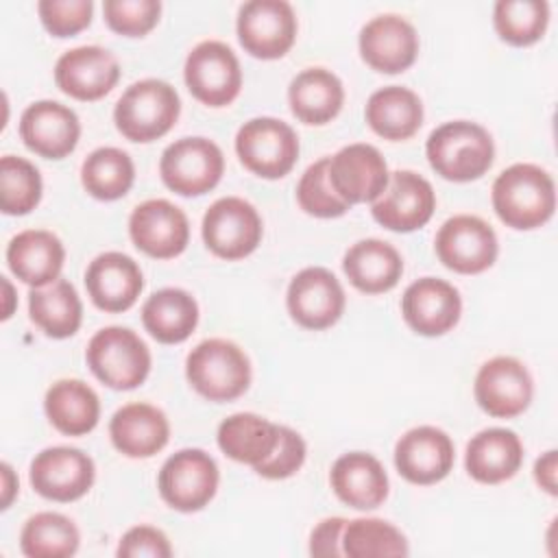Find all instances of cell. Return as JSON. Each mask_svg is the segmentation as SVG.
Listing matches in <instances>:
<instances>
[{
    "label": "cell",
    "mask_w": 558,
    "mask_h": 558,
    "mask_svg": "<svg viewBox=\"0 0 558 558\" xmlns=\"http://www.w3.org/2000/svg\"><path fill=\"white\" fill-rule=\"evenodd\" d=\"M490 201L506 227L530 231L554 216L556 185L551 174L541 166L512 163L493 181Z\"/></svg>",
    "instance_id": "obj_1"
},
{
    "label": "cell",
    "mask_w": 558,
    "mask_h": 558,
    "mask_svg": "<svg viewBox=\"0 0 558 558\" xmlns=\"http://www.w3.org/2000/svg\"><path fill=\"white\" fill-rule=\"evenodd\" d=\"M425 155L429 166L447 181L480 179L495 159L490 133L471 120H451L436 126L427 142Z\"/></svg>",
    "instance_id": "obj_2"
},
{
    "label": "cell",
    "mask_w": 558,
    "mask_h": 558,
    "mask_svg": "<svg viewBox=\"0 0 558 558\" xmlns=\"http://www.w3.org/2000/svg\"><path fill=\"white\" fill-rule=\"evenodd\" d=\"M181 113L177 89L161 78H142L124 89L113 109L116 129L131 142L163 137Z\"/></svg>",
    "instance_id": "obj_3"
},
{
    "label": "cell",
    "mask_w": 558,
    "mask_h": 558,
    "mask_svg": "<svg viewBox=\"0 0 558 558\" xmlns=\"http://www.w3.org/2000/svg\"><path fill=\"white\" fill-rule=\"evenodd\" d=\"M185 377L201 397L218 403L231 401L246 392L251 362L235 342L207 338L187 353Z\"/></svg>",
    "instance_id": "obj_4"
},
{
    "label": "cell",
    "mask_w": 558,
    "mask_h": 558,
    "mask_svg": "<svg viewBox=\"0 0 558 558\" xmlns=\"http://www.w3.org/2000/svg\"><path fill=\"white\" fill-rule=\"evenodd\" d=\"M89 371L113 390H133L150 373V351L146 342L129 327H102L85 351Z\"/></svg>",
    "instance_id": "obj_5"
},
{
    "label": "cell",
    "mask_w": 558,
    "mask_h": 558,
    "mask_svg": "<svg viewBox=\"0 0 558 558\" xmlns=\"http://www.w3.org/2000/svg\"><path fill=\"white\" fill-rule=\"evenodd\" d=\"M235 153L246 170L262 179L286 177L299 157L294 129L270 116L251 118L235 133Z\"/></svg>",
    "instance_id": "obj_6"
},
{
    "label": "cell",
    "mask_w": 558,
    "mask_h": 558,
    "mask_svg": "<svg viewBox=\"0 0 558 558\" xmlns=\"http://www.w3.org/2000/svg\"><path fill=\"white\" fill-rule=\"evenodd\" d=\"M222 172L225 155L207 137H181L168 144L159 159L161 181L181 196H201L214 190Z\"/></svg>",
    "instance_id": "obj_7"
},
{
    "label": "cell",
    "mask_w": 558,
    "mask_h": 558,
    "mask_svg": "<svg viewBox=\"0 0 558 558\" xmlns=\"http://www.w3.org/2000/svg\"><path fill=\"white\" fill-rule=\"evenodd\" d=\"M220 482L216 460L203 449H181L159 469L157 488L161 499L179 512L203 510Z\"/></svg>",
    "instance_id": "obj_8"
},
{
    "label": "cell",
    "mask_w": 558,
    "mask_h": 558,
    "mask_svg": "<svg viewBox=\"0 0 558 558\" xmlns=\"http://www.w3.org/2000/svg\"><path fill=\"white\" fill-rule=\"evenodd\" d=\"M183 78L190 94L207 107L233 102L242 87L240 61L235 52L218 39H205L190 50Z\"/></svg>",
    "instance_id": "obj_9"
},
{
    "label": "cell",
    "mask_w": 558,
    "mask_h": 558,
    "mask_svg": "<svg viewBox=\"0 0 558 558\" xmlns=\"http://www.w3.org/2000/svg\"><path fill=\"white\" fill-rule=\"evenodd\" d=\"M205 246L222 259H242L262 242L264 225L257 209L240 196H222L203 216Z\"/></svg>",
    "instance_id": "obj_10"
},
{
    "label": "cell",
    "mask_w": 558,
    "mask_h": 558,
    "mask_svg": "<svg viewBox=\"0 0 558 558\" xmlns=\"http://www.w3.org/2000/svg\"><path fill=\"white\" fill-rule=\"evenodd\" d=\"M296 28L294 9L286 0H248L238 9V39L257 59L283 57L296 39Z\"/></svg>",
    "instance_id": "obj_11"
},
{
    "label": "cell",
    "mask_w": 558,
    "mask_h": 558,
    "mask_svg": "<svg viewBox=\"0 0 558 558\" xmlns=\"http://www.w3.org/2000/svg\"><path fill=\"white\" fill-rule=\"evenodd\" d=\"M434 248L438 259L460 275L484 272L495 264L499 253L493 227L471 214L447 218L436 233Z\"/></svg>",
    "instance_id": "obj_12"
},
{
    "label": "cell",
    "mask_w": 558,
    "mask_h": 558,
    "mask_svg": "<svg viewBox=\"0 0 558 558\" xmlns=\"http://www.w3.org/2000/svg\"><path fill=\"white\" fill-rule=\"evenodd\" d=\"M31 486L52 501H76L89 493L96 466L94 460L76 447H48L41 449L31 462Z\"/></svg>",
    "instance_id": "obj_13"
},
{
    "label": "cell",
    "mask_w": 558,
    "mask_h": 558,
    "mask_svg": "<svg viewBox=\"0 0 558 558\" xmlns=\"http://www.w3.org/2000/svg\"><path fill=\"white\" fill-rule=\"evenodd\" d=\"M434 209L436 194L432 183L412 170H395L386 190L373 201L371 214L381 227L410 233L425 227Z\"/></svg>",
    "instance_id": "obj_14"
},
{
    "label": "cell",
    "mask_w": 558,
    "mask_h": 558,
    "mask_svg": "<svg viewBox=\"0 0 558 558\" xmlns=\"http://www.w3.org/2000/svg\"><path fill=\"white\" fill-rule=\"evenodd\" d=\"M344 290L336 275L323 266L299 270L286 292V305L292 320L305 329H327L344 312Z\"/></svg>",
    "instance_id": "obj_15"
},
{
    "label": "cell",
    "mask_w": 558,
    "mask_h": 558,
    "mask_svg": "<svg viewBox=\"0 0 558 558\" xmlns=\"http://www.w3.org/2000/svg\"><path fill=\"white\" fill-rule=\"evenodd\" d=\"M473 395L486 414L495 418H512L527 410L534 395V381L523 362L510 355H497L480 366Z\"/></svg>",
    "instance_id": "obj_16"
},
{
    "label": "cell",
    "mask_w": 558,
    "mask_h": 558,
    "mask_svg": "<svg viewBox=\"0 0 558 558\" xmlns=\"http://www.w3.org/2000/svg\"><path fill=\"white\" fill-rule=\"evenodd\" d=\"M129 235L146 255L170 259L185 251L190 242V222L185 211L174 203L166 198H148L131 211Z\"/></svg>",
    "instance_id": "obj_17"
},
{
    "label": "cell",
    "mask_w": 558,
    "mask_h": 558,
    "mask_svg": "<svg viewBox=\"0 0 558 558\" xmlns=\"http://www.w3.org/2000/svg\"><path fill=\"white\" fill-rule=\"evenodd\" d=\"M327 174L333 192L349 205L373 203L386 190L390 179L381 153L364 142L342 146L329 157Z\"/></svg>",
    "instance_id": "obj_18"
},
{
    "label": "cell",
    "mask_w": 558,
    "mask_h": 558,
    "mask_svg": "<svg viewBox=\"0 0 558 558\" xmlns=\"http://www.w3.org/2000/svg\"><path fill=\"white\" fill-rule=\"evenodd\" d=\"M456 449L447 432L434 425L408 429L395 445V466L412 484H436L453 466Z\"/></svg>",
    "instance_id": "obj_19"
},
{
    "label": "cell",
    "mask_w": 558,
    "mask_h": 558,
    "mask_svg": "<svg viewBox=\"0 0 558 558\" xmlns=\"http://www.w3.org/2000/svg\"><path fill=\"white\" fill-rule=\"evenodd\" d=\"M362 59L377 72L397 74L408 70L418 54L416 28L397 13L371 17L357 37Z\"/></svg>",
    "instance_id": "obj_20"
},
{
    "label": "cell",
    "mask_w": 558,
    "mask_h": 558,
    "mask_svg": "<svg viewBox=\"0 0 558 558\" xmlns=\"http://www.w3.org/2000/svg\"><path fill=\"white\" fill-rule=\"evenodd\" d=\"M401 314L416 333L442 336L460 320L462 299L453 283L438 277H421L405 288Z\"/></svg>",
    "instance_id": "obj_21"
},
{
    "label": "cell",
    "mask_w": 558,
    "mask_h": 558,
    "mask_svg": "<svg viewBox=\"0 0 558 558\" xmlns=\"http://www.w3.org/2000/svg\"><path fill=\"white\" fill-rule=\"evenodd\" d=\"M118 78V59L100 46H76L65 50L54 63L57 87L76 100H98L107 96Z\"/></svg>",
    "instance_id": "obj_22"
},
{
    "label": "cell",
    "mask_w": 558,
    "mask_h": 558,
    "mask_svg": "<svg viewBox=\"0 0 558 558\" xmlns=\"http://www.w3.org/2000/svg\"><path fill=\"white\" fill-rule=\"evenodd\" d=\"M20 137L33 153L46 159H63L78 144L81 122L68 105L37 100L20 116Z\"/></svg>",
    "instance_id": "obj_23"
},
{
    "label": "cell",
    "mask_w": 558,
    "mask_h": 558,
    "mask_svg": "<svg viewBox=\"0 0 558 558\" xmlns=\"http://www.w3.org/2000/svg\"><path fill=\"white\" fill-rule=\"evenodd\" d=\"M85 288L92 303L105 312H124L135 305L144 290L137 262L120 251L96 255L85 270Z\"/></svg>",
    "instance_id": "obj_24"
},
{
    "label": "cell",
    "mask_w": 558,
    "mask_h": 558,
    "mask_svg": "<svg viewBox=\"0 0 558 558\" xmlns=\"http://www.w3.org/2000/svg\"><path fill=\"white\" fill-rule=\"evenodd\" d=\"M109 436L122 456L150 458L168 445L170 423L157 405L135 401L113 412Z\"/></svg>",
    "instance_id": "obj_25"
},
{
    "label": "cell",
    "mask_w": 558,
    "mask_h": 558,
    "mask_svg": "<svg viewBox=\"0 0 558 558\" xmlns=\"http://www.w3.org/2000/svg\"><path fill=\"white\" fill-rule=\"evenodd\" d=\"M329 484L336 497L355 510H373L388 497L386 469L366 451L342 453L329 471Z\"/></svg>",
    "instance_id": "obj_26"
},
{
    "label": "cell",
    "mask_w": 558,
    "mask_h": 558,
    "mask_svg": "<svg viewBox=\"0 0 558 558\" xmlns=\"http://www.w3.org/2000/svg\"><path fill=\"white\" fill-rule=\"evenodd\" d=\"M65 262L61 240L46 229H26L11 238L7 264L11 272L31 288H44L59 279Z\"/></svg>",
    "instance_id": "obj_27"
},
{
    "label": "cell",
    "mask_w": 558,
    "mask_h": 558,
    "mask_svg": "<svg viewBox=\"0 0 558 558\" xmlns=\"http://www.w3.org/2000/svg\"><path fill=\"white\" fill-rule=\"evenodd\" d=\"M523 462L521 438L506 427L477 432L464 453L466 473L480 484H499L510 480Z\"/></svg>",
    "instance_id": "obj_28"
},
{
    "label": "cell",
    "mask_w": 558,
    "mask_h": 558,
    "mask_svg": "<svg viewBox=\"0 0 558 558\" xmlns=\"http://www.w3.org/2000/svg\"><path fill=\"white\" fill-rule=\"evenodd\" d=\"M342 268L353 288L366 294H381L399 283L403 275V259L392 244L366 238L349 246Z\"/></svg>",
    "instance_id": "obj_29"
},
{
    "label": "cell",
    "mask_w": 558,
    "mask_h": 558,
    "mask_svg": "<svg viewBox=\"0 0 558 558\" xmlns=\"http://www.w3.org/2000/svg\"><path fill=\"white\" fill-rule=\"evenodd\" d=\"M288 102L301 122L320 126L340 113L344 87L331 70L305 68L290 81Z\"/></svg>",
    "instance_id": "obj_30"
},
{
    "label": "cell",
    "mask_w": 558,
    "mask_h": 558,
    "mask_svg": "<svg viewBox=\"0 0 558 558\" xmlns=\"http://www.w3.org/2000/svg\"><path fill=\"white\" fill-rule=\"evenodd\" d=\"M364 118L379 137L401 142L421 129L423 102L403 85H386L368 96Z\"/></svg>",
    "instance_id": "obj_31"
},
{
    "label": "cell",
    "mask_w": 558,
    "mask_h": 558,
    "mask_svg": "<svg viewBox=\"0 0 558 558\" xmlns=\"http://www.w3.org/2000/svg\"><path fill=\"white\" fill-rule=\"evenodd\" d=\"M142 323L157 342L179 344L198 325V303L181 288H161L144 301Z\"/></svg>",
    "instance_id": "obj_32"
},
{
    "label": "cell",
    "mask_w": 558,
    "mask_h": 558,
    "mask_svg": "<svg viewBox=\"0 0 558 558\" xmlns=\"http://www.w3.org/2000/svg\"><path fill=\"white\" fill-rule=\"evenodd\" d=\"M44 410L54 429L65 436H83L98 425L100 399L81 379H59L46 390Z\"/></svg>",
    "instance_id": "obj_33"
},
{
    "label": "cell",
    "mask_w": 558,
    "mask_h": 558,
    "mask_svg": "<svg viewBox=\"0 0 558 558\" xmlns=\"http://www.w3.org/2000/svg\"><path fill=\"white\" fill-rule=\"evenodd\" d=\"M216 438L225 456L255 466L272 453L279 440V425L253 412H235L218 425Z\"/></svg>",
    "instance_id": "obj_34"
},
{
    "label": "cell",
    "mask_w": 558,
    "mask_h": 558,
    "mask_svg": "<svg viewBox=\"0 0 558 558\" xmlns=\"http://www.w3.org/2000/svg\"><path fill=\"white\" fill-rule=\"evenodd\" d=\"M28 314L46 336L61 340L78 331L83 320V303L70 281L57 279L44 288L31 290Z\"/></svg>",
    "instance_id": "obj_35"
},
{
    "label": "cell",
    "mask_w": 558,
    "mask_h": 558,
    "mask_svg": "<svg viewBox=\"0 0 558 558\" xmlns=\"http://www.w3.org/2000/svg\"><path fill=\"white\" fill-rule=\"evenodd\" d=\"M135 181V166L129 153L116 146L92 150L81 166V183L98 201L122 198Z\"/></svg>",
    "instance_id": "obj_36"
},
{
    "label": "cell",
    "mask_w": 558,
    "mask_h": 558,
    "mask_svg": "<svg viewBox=\"0 0 558 558\" xmlns=\"http://www.w3.org/2000/svg\"><path fill=\"white\" fill-rule=\"evenodd\" d=\"M81 543L78 527L59 512H37L26 519L20 547L28 558H68Z\"/></svg>",
    "instance_id": "obj_37"
},
{
    "label": "cell",
    "mask_w": 558,
    "mask_h": 558,
    "mask_svg": "<svg viewBox=\"0 0 558 558\" xmlns=\"http://www.w3.org/2000/svg\"><path fill=\"white\" fill-rule=\"evenodd\" d=\"M408 541L399 527L384 519H353L342 530V556H408Z\"/></svg>",
    "instance_id": "obj_38"
},
{
    "label": "cell",
    "mask_w": 558,
    "mask_h": 558,
    "mask_svg": "<svg viewBox=\"0 0 558 558\" xmlns=\"http://www.w3.org/2000/svg\"><path fill=\"white\" fill-rule=\"evenodd\" d=\"M493 24L504 41L530 46L549 24V4L545 0H499L493 9Z\"/></svg>",
    "instance_id": "obj_39"
},
{
    "label": "cell",
    "mask_w": 558,
    "mask_h": 558,
    "mask_svg": "<svg viewBox=\"0 0 558 558\" xmlns=\"http://www.w3.org/2000/svg\"><path fill=\"white\" fill-rule=\"evenodd\" d=\"M41 174L24 157L4 155L0 159V209L7 216H24L41 201Z\"/></svg>",
    "instance_id": "obj_40"
},
{
    "label": "cell",
    "mask_w": 558,
    "mask_h": 558,
    "mask_svg": "<svg viewBox=\"0 0 558 558\" xmlns=\"http://www.w3.org/2000/svg\"><path fill=\"white\" fill-rule=\"evenodd\" d=\"M327 166H329V157L314 161L312 166L305 168L296 185V201L301 209L316 218H338L351 209V205L333 192L329 183Z\"/></svg>",
    "instance_id": "obj_41"
},
{
    "label": "cell",
    "mask_w": 558,
    "mask_h": 558,
    "mask_svg": "<svg viewBox=\"0 0 558 558\" xmlns=\"http://www.w3.org/2000/svg\"><path fill=\"white\" fill-rule=\"evenodd\" d=\"M105 22L126 37H142L153 31L161 15L159 0H105Z\"/></svg>",
    "instance_id": "obj_42"
},
{
    "label": "cell",
    "mask_w": 558,
    "mask_h": 558,
    "mask_svg": "<svg viewBox=\"0 0 558 558\" xmlns=\"http://www.w3.org/2000/svg\"><path fill=\"white\" fill-rule=\"evenodd\" d=\"M44 28L54 37H70L87 28L94 13L92 0H41L37 4Z\"/></svg>",
    "instance_id": "obj_43"
},
{
    "label": "cell",
    "mask_w": 558,
    "mask_h": 558,
    "mask_svg": "<svg viewBox=\"0 0 558 558\" xmlns=\"http://www.w3.org/2000/svg\"><path fill=\"white\" fill-rule=\"evenodd\" d=\"M305 456H307V447L303 436L292 427L279 425V440L272 453L264 462L255 464L253 471L266 480H286L303 466Z\"/></svg>",
    "instance_id": "obj_44"
},
{
    "label": "cell",
    "mask_w": 558,
    "mask_h": 558,
    "mask_svg": "<svg viewBox=\"0 0 558 558\" xmlns=\"http://www.w3.org/2000/svg\"><path fill=\"white\" fill-rule=\"evenodd\" d=\"M116 554L124 558H137V556L168 558L172 556V547L168 536L161 530L153 525H135L122 534Z\"/></svg>",
    "instance_id": "obj_45"
},
{
    "label": "cell",
    "mask_w": 558,
    "mask_h": 558,
    "mask_svg": "<svg viewBox=\"0 0 558 558\" xmlns=\"http://www.w3.org/2000/svg\"><path fill=\"white\" fill-rule=\"evenodd\" d=\"M347 519L329 517L323 519L310 534L312 556H342V530Z\"/></svg>",
    "instance_id": "obj_46"
},
{
    "label": "cell",
    "mask_w": 558,
    "mask_h": 558,
    "mask_svg": "<svg viewBox=\"0 0 558 558\" xmlns=\"http://www.w3.org/2000/svg\"><path fill=\"white\" fill-rule=\"evenodd\" d=\"M556 469H558V451H556V449L545 451V453L534 462V480H536V484H538L545 493H549V495H556V493H558Z\"/></svg>",
    "instance_id": "obj_47"
},
{
    "label": "cell",
    "mask_w": 558,
    "mask_h": 558,
    "mask_svg": "<svg viewBox=\"0 0 558 558\" xmlns=\"http://www.w3.org/2000/svg\"><path fill=\"white\" fill-rule=\"evenodd\" d=\"M0 475H2V499H0V508L7 510L11 506V501L17 495V475L13 471V466L9 462L0 464Z\"/></svg>",
    "instance_id": "obj_48"
},
{
    "label": "cell",
    "mask_w": 558,
    "mask_h": 558,
    "mask_svg": "<svg viewBox=\"0 0 558 558\" xmlns=\"http://www.w3.org/2000/svg\"><path fill=\"white\" fill-rule=\"evenodd\" d=\"M2 279V296H4V305H2V320H7V318H11V314H13V307H15V292H13V286H11V281L7 279V277H0Z\"/></svg>",
    "instance_id": "obj_49"
}]
</instances>
